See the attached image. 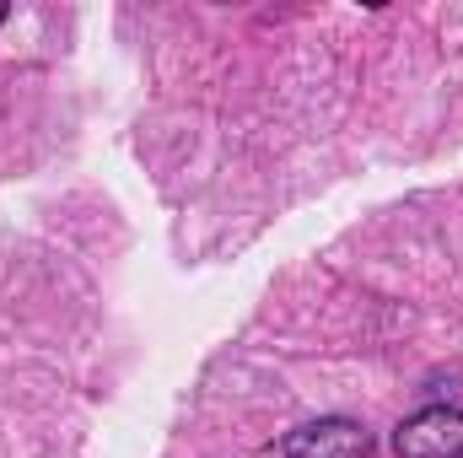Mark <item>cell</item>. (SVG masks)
<instances>
[{
    "label": "cell",
    "instance_id": "6da1fadb",
    "mask_svg": "<svg viewBox=\"0 0 463 458\" xmlns=\"http://www.w3.org/2000/svg\"><path fill=\"white\" fill-rule=\"evenodd\" d=\"M399 458H463V415L448 405H431L420 415H410L393 437Z\"/></svg>",
    "mask_w": 463,
    "mask_h": 458
},
{
    "label": "cell",
    "instance_id": "7a4b0ae2",
    "mask_svg": "<svg viewBox=\"0 0 463 458\" xmlns=\"http://www.w3.org/2000/svg\"><path fill=\"white\" fill-rule=\"evenodd\" d=\"M366 453H372L366 426H355L345 415L313 421V426H302V432L286 437V458H366Z\"/></svg>",
    "mask_w": 463,
    "mask_h": 458
},
{
    "label": "cell",
    "instance_id": "3957f363",
    "mask_svg": "<svg viewBox=\"0 0 463 458\" xmlns=\"http://www.w3.org/2000/svg\"><path fill=\"white\" fill-rule=\"evenodd\" d=\"M0 22H5V0H0Z\"/></svg>",
    "mask_w": 463,
    "mask_h": 458
}]
</instances>
